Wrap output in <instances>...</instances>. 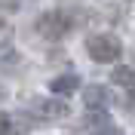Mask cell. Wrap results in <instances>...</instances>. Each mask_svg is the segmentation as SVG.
Returning a JSON list of instances; mask_svg holds the SVG:
<instances>
[{
  "label": "cell",
  "mask_w": 135,
  "mask_h": 135,
  "mask_svg": "<svg viewBox=\"0 0 135 135\" xmlns=\"http://www.w3.org/2000/svg\"><path fill=\"white\" fill-rule=\"evenodd\" d=\"M92 135H123V129H117V126H104V129H98V132H92Z\"/></svg>",
  "instance_id": "obj_8"
},
{
  "label": "cell",
  "mask_w": 135,
  "mask_h": 135,
  "mask_svg": "<svg viewBox=\"0 0 135 135\" xmlns=\"http://www.w3.org/2000/svg\"><path fill=\"white\" fill-rule=\"evenodd\" d=\"M0 135H18L16 132V123H12L9 114H0Z\"/></svg>",
  "instance_id": "obj_7"
},
{
  "label": "cell",
  "mask_w": 135,
  "mask_h": 135,
  "mask_svg": "<svg viewBox=\"0 0 135 135\" xmlns=\"http://www.w3.org/2000/svg\"><path fill=\"white\" fill-rule=\"evenodd\" d=\"M71 28V22L65 18V12H46V16L37 18V31L46 37V40H61Z\"/></svg>",
  "instance_id": "obj_2"
},
{
  "label": "cell",
  "mask_w": 135,
  "mask_h": 135,
  "mask_svg": "<svg viewBox=\"0 0 135 135\" xmlns=\"http://www.w3.org/2000/svg\"><path fill=\"white\" fill-rule=\"evenodd\" d=\"M31 110L37 117H46V120H55V117H68V104L65 101H52V98H37L31 101Z\"/></svg>",
  "instance_id": "obj_3"
},
{
  "label": "cell",
  "mask_w": 135,
  "mask_h": 135,
  "mask_svg": "<svg viewBox=\"0 0 135 135\" xmlns=\"http://www.w3.org/2000/svg\"><path fill=\"white\" fill-rule=\"evenodd\" d=\"M86 52H89V59L98 61V65H114V61L123 55V43H120V37H114V34H92V37L86 40Z\"/></svg>",
  "instance_id": "obj_1"
},
{
  "label": "cell",
  "mask_w": 135,
  "mask_h": 135,
  "mask_svg": "<svg viewBox=\"0 0 135 135\" xmlns=\"http://www.w3.org/2000/svg\"><path fill=\"white\" fill-rule=\"evenodd\" d=\"M49 89L55 95H71V92L80 89V77L77 74H59L55 80H49Z\"/></svg>",
  "instance_id": "obj_5"
},
{
  "label": "cell",
  "mask_w": 135,
  "mask_h": 135,
  "mask_svg": "<svg viewBox=\"0 0 135 135\" xmlns=\"http://www.w3.org/2000/svg\"><path fill=\"white\" fill-rule=\"evenodd\" d=\"M83 101L89 110H104L114 104V98H110V92L104 89V86H86L83 89Z\"/></svg>",
  "instance_id": "obj_4"
},
{
  "label": "cell",
  "mask_w": 135,
  "mask_h": 135,
  "mask_svg": "<svg viewBox=\"0 0 135 135\" xmlns=\"http://www.w3.org/2000/svg\"><path fill=\"white\" fill-rule=\"evenodd\" d=\"M110 80H114L120 89H126L129 101H135V71L132 68H117V71L110 74Z\"/></svg>",
  "instance_id": "obj_6"
}]
</instances>
